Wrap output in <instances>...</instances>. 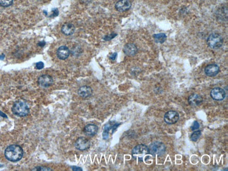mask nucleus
<instances>
[{"label": "nucleus", "instance_id": "f257e3e1", "mask_svg": "<svg viewBox=\"0 0 228 171\" xmlns=\"http://www.w3.org/2000/svg\"><path fill=\"white\" fill-rule=\"evenodd\" d=\"M5 155L7 160L12 162H16L23 157V150L19 145L13 144L6 148Z\"/></svg>", "mask_w": 228, "mask_h": 171}, {"label": "nucleus", "instance_id": "f03ea898", "mask_svg": "<svg viewBox=\"0 0 228 171\" xmlns=\"http://www.w3.org/2000/svg\"><path fill=\"white\" fill-rule=\"evenodd\" d=\"M12 111L15 115L24 117L29 114L30 109L27 104L22 100H18L14 103Z\"/></svg>", "mask_w": 228, "mask_h": 171}, {"label": "nucleus", "instance_id": "7ed1b4c3", "mask_svg": "<svg viewBox=\"0 0 228 171\" xmlns=\"http://www.w3.org/2000/svg\"><path fill=\"white\" fill-rule=\"evenodd\" d=\"M150 153L149 147L144 144H138L135 146L132 150V155L135 159L138 158L139 161H143L144 157Z\"/></svg>", "mask_w": 228, "mask_h": 171}, {"label": "nucleus", "instance_id": "20e7f679", "mask_svg": "<svg viewBox=\"0 0 228 171\" xmlns=\"http://www.w3.org/2000/svg\"><path fill=\"white\" fill-rule=\"evenodd\" d=\"M223 39L221 35L217 33H213L209 35L207 40V43L212 49H217L221 47Z\"/></svg>", "mask_w": 228, "mask_h": 171}, {"label": "nucleus", "instance_id": "39448f33", "mask_svg": "<svg viewBox=\"0 0 228 171\" xmlns=\"http://www.w3.org/2000/svg\"><path fill=\"white\" fill-rule=\"evenodd\" d=\"M149 148L150 153L154 157L161 156L165 153L166 151V146L162 142H152Z\"/></svg>", "mask_w": 228, "mask_h": 171}, {"label": "nucleus", "instance_id": "423d86ee", "mask_svg": "<svg viewBox=\"0 0 228 171\" xmlns=\"http://www.w3.org/2000/svg\"><path fill=\"white\" fill-rule=\"evenodd\" d=\"M180 118L179 113L175 111L171 110L166 112L164 115V120L168 124H173L177 122Z\"/></svg>", "mask_w": 228, "mask_h": 171}, {"label": "nucleus", "instance_id": "0eeeda50", "mask_svg": "<svg viewBox=\"0 0 228 171\" xmlns=\"http://www.w3.org/2000/svg\"><path fill=\"white\" fill-rule=\"evenodd\" d=\"M91 146V143L88 139L84 137H80L78 138L74 144L77 149L79 151H84L89 149Z\"/></svg>", "mask_w": 228, "mask_h": 171}, {"label": "nucleus", "instance_id": "6e6552de", "mask_svg": "<svg viewBox=\"0 0 228 171\" xmlns=\"http://www.w3.org/2000/svg\"><path fill=\"white\" fill-rule=\"evenodd\" d=\"M210 96L214 100L221 101L225 98V91L220 87H215L211 91Z\"/></svg>", "mask_w": 228, "mask_h": 171}, {"label": "nucleus", "instance_id": "1a4fd4ad", "mask_svg": "<svg viewBox=\"0 0 228 171\" xmlns=\"http://www.w3.org/2000/svg\"><path fill=\"white\" fill-rule=\"evenodd\" d=\"M54 80L51 76L43 74L38 78V83L39 86L44 88L50 87L53 84Z\"/></svg>", "mask_w": 228, "mask_h": 171}, {"label": "nucleus", "instance_id": "9d476101", "mask_svg": "<svg viewBox=\"0 0 228 171\" xmlns=\"http://www.w3.org/2000/svg\"><path fill=\"white\" fill-rule=\"evenodd\" d=\"M219 70V66L216 64L213 63L207 66L204 68V71L208 76L214 77L218 74Z\"/></svg>", "mask_w": 228, "mask_h": 171}, {"label": "nucleus", "instance_id": "9b49d317", "mask_svg": "<svg viewBox=\"0 0 228 171\" xmlns=\"http://www.w3.org/2000/svg\"><path fill=\"white\" fill-rule=\"evenodd\" d=\"M132 4L129 0H120L116 3L115 7L118 11L124 12L129 10Z\"/></svg>", "mask_w": 228, "mask_h": 171}, {"label": "nucleus", "instance_id": "f8f14e48", "mask_svg": "<svg viewBox=\"0 0 228 171\" xmlns=\"http://www.w3.org/2000/svg\"><path fill=\"white\" fill-rule=\"evenodd\" d=\"M99 130V127L94 124H88L84 127V133L88 136H93L96 134Z\"/></svg>", "mask_w": 228, "mask_h": 171}, {"label": "nucleus", "instance_id": "ddd939ff", "mask_svg": "<svg viewBox=\"0 0 228 171\" xmlns=\"http://www.w3.org/2000/svg\"><path fill=\"white\" fill-rule=\"evenodd\" d=\"M56 54L57 58L60 60H65L70 55V51L66 46H61L57 49Z\"/></svg>", "mask_w": 228, "mask_h": 171}, {"label": "nucleus", "instance_id": "4468645a", "mask_svg": "<svg viewBox=\"0 0 228 171\" xmlns=\"http://www.w3.org/2000/svg\"><path fill=\"white\" fill-rule=\"evenodd\" d=\"M123 51L126 55L129 56H133L137 53L138 49L135 44L133 43H128L124 46Z\"/></svg>", "mask_w": 228, "mask_h": 171}, {"label": "nucleus", "instance_id": "2eb2a0df", "mask_svg": "<svg viewBox=\"0 0 228 171\" xmlns=\"http://www.w3.org/2000/svg\"><path fill=\"white\" fill-rule=\"evenodd\" d=\"M93 91L92 88L87 86H83L80 87L78 91L79 96L83 98H87L92 95Z\"/></svg>", "mask_w": 228, "mask_h": 171}, {"label": "nucleus", "instance_id": "dca6fc26", "mask_svg": "<svg viewBox=\"0 0 228 171\" xmlns=\"http://www.w3.org/2000/svg\"><path fill=\"white\" fill-rule=\"evenodd\" d=\"M203 98L197 94H193L188 97V102L193 107L197 106L203 102Z\"/></svg>", "mask_w": 228, "mask_h": 171}, {"label": "nucleus", "instance_id": "f3484780", "mask_svg": "<svg viewBox=\"0 0 228 171\" xmlns=\"http://www.w3.org/2000/svg\"><path fill=\"white\" fill-rule=\"evenodd\" d=\"M75 30V28L74 25L71 23H65L61 28V32L67 36L73 35Z\"/></svg>", "mask_w": 228, "mask_h": 171}, {"label": "nucleus", "instance_id": "a211bd4d", "mask_svg": "<svg viewBox=\"0 0 228 171\" xmlns=\"http://www.w3.org/2000/svg\"><path fill=\"white\" fill-rule=\"evenodd\" d=\"M153 37L155 42L160 43H162L165 42L167 39V36L166 34H164V33L155 34L153 35Z\"/></svg>", "mask_w": 228, "mask_h": 171}, {"label": "nucleus", "instance_id": "6ab92c4d", "mask_svg": "<svg viewBox=\"0 0 228 171\" xmlns=\"http://www.w3.org/2000/svg\"><path fill=\"white\" fill-rule=\"evenodd\" d=\"M112 126L110 123L106 124L103 128V138L104 140H106L109 137V131L111 129Z\"/></svg>", "mask_w": 228, "mask_h": 171}, {"label": "nucleus", "instance_id": "aec40b11", "mask_svg": "<svg viewBox=\"0 0 228 171\" xmlns=\"http://www.w3.org/2000/svg\"><path fill=\"white\" fill-rule=\"evenodd\" d=\"M201 134V131L200 130L194 131L192 134L191 135L190 139L192 141L194 142H196L199 138Z\"/></svg>", "mask_w": 228, "mask_h": 171}, {"label": "nucleus", "instance_id": "412c9836", "mask_svg": "<svg viewBox=\"0 0 228 171\" xmlns=\"http://www.w3.org/2000/svg\"><path fill=\"white\" fill-rule=\"evenodd\" d=\"M14 0H0V6L3 7H8L11 6L13 3Z\"/></svg>", "mask_w": 228, "mask_h": 171}, {"label": "nucleus", "instance_id": "4be33fe9", "mask_svg": "<svg viewBox=\"0 0 228 171\" xmlns=\"http://www.w3.org/2000/svg\"><path fill=\"white\" fill-rule=\"evenodd\" d=\"M33 171H51L52 169L46 166H37L32 169Z\"/></svg>", "mask_w": 228, "mask_h": 171}, {"label": "nucleus", "instance_id": "5701e85b", "mask_svg": "<svg viewBox=\"0 0 228 171\" xmlns=\"http://www.w3.org/2000/svg\"><path fill=\"white\" fill-rule=\"evenodd\" d=\"M117 35V34L115 33H112L109 35H106V36L103 37V40L106 41H108L111 40V39H113Z\"/></svg>", "mask_w": 228, "mask_h": 171}, {"label": "nucleus", "instance_id": "b1692460", "mask_svg": "<svg viewBox=\"0 0 228 171\" xmlns=\"http://www.w3.org/2000/svg\"><path fill=\"white\" fill-rule=\"evenodd\" d=\"M200 127V125H199V123L197 121H195L193 123L192 125L191 126L190 128L191 129L192 131H194L196 129H198Z\"/></svg>", "mask_w": 228, "mask_h": 171}, {"label": "nucleus", "instance_id": "393cba45", "mask_svg": "<svg viewBox=\"0 0 228 171\" xmlns=\"http://www.w3.org/2000/svg\"><path fill=\"white\" fill-rule=\"evenodd\" d=\"M52 12H53V13L51 14V15L49 16V17L54 18V17H57L59 14V11H58V9L57 8H53L52 9Z\"/></svg>", "mask_w": 228, "mask_h": 171}, {"label": "nucleus", "instance_id": "a878e982", "mask_svg": "<svg viewBox=\"0 0 228 171\" xmlns=\"http://www.w3.org/2000/svg\"><path fill=\"white\" fill-rule=\"evenodd\" d=\"M44 67V64L43 62H39L36 64V68L38 69H43Z\"/></svg>", "mask_w": 228, "mask_h": 171}, {"label": "nucleus", "instance_id": "bb28decb", "mask_svg": "<svg viewBox=\"0 0 228 171\" xmlns=\"http://www.w3.org/2000/svg\"><path fill=\"white\" fill-rule=\"evenodd\" d=\"M71 168L72 169V170L73 171H83V169L82 168L80 167L76 166H71Z\"/></svg>", "mask_w": 228, "mask_h": 171}, {"label": "nucleus", "instance_id": "cd10ccee", "mask_svg": "<svg viewBox=\"0 0 228 171\" xmlns=\"http://www.w3.org/2000/svg\"><path fill=\"white\" fill-rule=\"evenodd\" d=\"M117 56V53H112L110 55V56H109V58L111 60H115L116 59Z\"/></svg>", "mask_w": 228, "mask_h": 171}, {"label": "nucleus", "instance_id": "c85d7f7f", "mask_svg": "<svg viewBox=\"0 0 228 171\" xmlns=\"http://www.w3.org/2000/svg\"><path fill=\"white\" fill-rule=\"evenodd\" d=\"M120 125V124H118V123H116V124H114L112 126V134L113 133L114 131H115V130H116V129H117V128H118V127H119Z\"/></svg>", "mask_w": 228, "mask_h": 171}, {"label": "nucleus", "instance_id": "c756f323", "mask_svg": "<svg viewBox=\"0 0 228 171\" xmlns=\"http://www.w3.org/2000/svg\"><path fill=\"white\" fill-rule=\"evenodd\" d=\"M46 44V42L44 41H40L38 43V46L40 47H44Z\"/></svg>", "mask_w": 228, "mask_h": 171}, {"label": "nucleus", "instance_id": "7c9ffc66", "mask_svg": "<svg viewBox=\"0 0 228 171\" xmlns=\"http://www.w3.org/2000/svg\"><path fill=\"white\" fill-rule=\"evenodd\" d=\"M81 2L83 3H85V4H88V3H90L92 1V0H80Z\"/></svg>", "mask_w": 228, "mask_h": 171}, {"label": "nucleus", "instance_id": "2f4dec72", "mask_svg": "<svg viewBox=\"0 0 228 171\" xmlns=\"http://www.w3.org/2000/svg\"><path fill=\"white\" fill-rule=\"evenodd\" d=\"M0 115H1V116H3V117L7 118V116H6V114H4V113L2 112H0Z\"/></svg>", "mask_w": 228, "mask_h": 171}, {"label": "nucleus", "instance_id": "473e14b6", "mask_svg": "<svg viewBox=\"0 0 228 171\" xmlns=\"http://www.w3.org/2000/svg\"><path fill=\"white\" fill-rule=\"evenodd\" d=\"M5 55L4 54H1V55H0V60L4 59V58H5Z\"/></svg>", "mask_w": 228, "mask_h": 171}, {"label": "nucleus", "instance_id": "72a5a7b5", "mask_svg": "<svg viewBox=\"0 0 228 171\" xmlns=\"http://www.w3.org/2000/svg\"><path fill=\"white\" fill-rule=\"evenodd\" d=\"M38 1H40V0H38Z\"/></svg>", "mask_w": 228, "mask_h": 171}]
</instances>
